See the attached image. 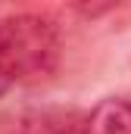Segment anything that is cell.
<instances>
[{
    "label": "cell",
    "mask_w": 131,
    "mask_h": 134,
    "mask_svg": "<svg viewBox=\"0 0 131 134\" xmlns=\"http://www.w3.org/2000/svg\"><path fill=\"white\" fill-rule=\"evenodd\" d=\"M59 50V31L47 16L19 13L0 19V97L53 75Z\"/></svg>",
    "instance_id": "1"
},
{
    "label": "cell",
    "mask_w": 131,
    "mask_h": 134,
    "mask_svg": "<svg viewBox=\"0 0 131 134\" xmlns=\"http://www.w3.org/2000/svg\"><path fill=\"white\" fill-rule=\"evenodd\" d=\"M81 134H131V100L128 97H103L84 115Z\"/></svg>",
    "instance_id": "2"
},
{
    "label": "cell",
    "mask_w": 131,
    "mask_h": 134,
    "mask_svg": "<svg viewBox=\"0 0 131 134\" xmlns=\"http://www.w3.org/2000/svg\"><path fill=\"white\" fill-rule=\"evenodd\" d=\"M81 122L75 109H41L22 119V134H81Z\"/></svg>",
    "instance_id": "3"
},
{
    "label": "cell",
    "mask_w": 131,
    "mask_h": 134,
    "mask_svg": "<svg viewBox=\"0 0 131 134\" xmlns=\"http://www.w3.org/2000/svg\"><path fill=\"white\" fill-rule=\"evenodd\" d=\"M122 0H75V6H78V13L84 16V19H100V16H106L109 9H116Z\"/></svg>",
    "instance_id": "4"
}]
</instances>
